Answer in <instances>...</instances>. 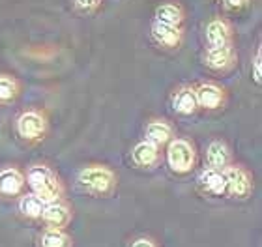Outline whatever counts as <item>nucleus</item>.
I'll return each mask as SVG.
<instances>
[{"mask_svg": "<svg viewBox=\"0 0 262 247\" xmlns=\"http://www.w3.org/2000/svg\"><path fill=\"white\" fill-rule=\"evenodd\" d=\"M167 163L176 174L189 172L195 165V150H193L191 143H187L184 139L170 141L169 148H167Z\"/></svg>", "mask_w": 262, "mask_h": 247, "instance_id": "7ed1b4c3", "label": "nucleus"}, {"mask_svg": "<svg viewBox=\"0 0 262 247\" xmlns=\"http://www.w3.org/2000/svg\"><path fill=\"white\" fill-rule=\"evenodd\" d=\"M45 127H47L45 118L36 110H28V113L19 116V120H17V133L27 141L41 139L45 133Z\"/></svg>", "mask_w": 262, "mask_h": 247, "instance_id": "39448f33", "label": "nucleus"}, {"mask_svg": "<svg viewBox=\"0 0 262 247\" xmlns=\"http://www.w3.org/2000/svg\"><path fill=\"white\" fill-rule=\"evenodd\" d=\"M77 4L84 8V10H92V8L98 6V0H77Z\"/></svg>", "mask_w": 262, "mask_h": 247, "instance_id": "b1692460", "label": "nucleus"}, {"mask_svg": "<svg viewBox=\"0 0 262 247\" xmlns=\"http://www.w3.org/2000/svg\"><path fill=\"white\" fill-rule=\"evenodd\" d=\"M156 17H158V23H165V25H174V27L182 21L180 10H178L176 6H170V4L158 8V11H156Z\"/></svg>", "mask_w": 262, "mask_h": 247, "instance_id": "6ab92c4d", "label": "nucleus"}, {"mask_svg": "<svg viewBox=\"0 0 262 247\" xmlns=\"http://www.w3.org/2000/svg\"><path fill=\"white\" fill-rule=\"evenodd\" d=\"M170 137H172V129L165 122H152L146 127V141L152 143L154 146H158V148L163 146V144L170 143Z\"/></svg>", "mask_w": 262, "mask_h": 247, "instance_id": "f8f14e48", "label": "nucleus"}, {"mask_svg": "<svg viewBox=\"0 0 262 247\" xmlns=\"http://www.w3.org/2000/svg\"><path fill=\"white\" fill-rule=\"evenodd\" d=\"M39 245L41 247H73L71 236L64 229H53L47 227L39 238Z\"/></svg>", "mask_w": 262, "mask_h": 247, "instance_id": "9b49d317", "label": "nucleus"}, {"mask_svg": "<svg viewBox=\"0 0 262 247\" xmlns=\"http://www.w3.org/2000/svg\"><path fill=\"white\" fill-rule=\"evenodd\" d=\"M232 62V53L227 45L223 47H210L206 55V64L213 70H225Z\"/></svg>", "mask_w": 262, "mask_h": 247, "instance_id": "2eb2a0df", "label": "nucleus"}, {"mask_svg": "<svg viewBox=\"0 0 262 247\" xmlns=\"http://www.w3.org/2000/svg\"><path fill=\"white\" fill-rule=\"evenodd\" d=\"M43 206L45 203L41 200L39 197H36V195H25V197L21 198V203H19V212H21L25 217H28V219H38V217H41V212H43Z\"/></svg>", "mask_w": 262, "mask_h": 247, "instance_id": "f3484780", "label": "nucleus"}, {"mask_svg": "<svg viewBox=\"0 0 262 247\" xmlns=\"http://www.w3.org/2000/svg\"><path fill=\"white\" fill-rule=\"evenodd\" d=\"M196 103L204 109H217L223 103V90L215 84H202L195 92Z\"/></svg>", "mask_w": 262, "mask_h": 247, "instance_id": "0eeeda50", "label": "nucleus"}, {"mask_svg": "<svg viewBox=\"0 0 262 247\" xmlns=\"http://www.w3.org/2000/svg\"><path fill=\"white\" fill-rule=\"evenodd\" d=\"M199 107L196 103V96L193 90L189 88H184L180 92L174 96V110L176 113H180V115H193Z\"/></svg>", "mask_w": 262, "mask_h": 247, "instance_id": "dca6fc26", "label": "nucleus"}, {"mask_svg": "<svg viewBox=\"0 0 262 247\" xmlns=\"http://www.w3.org/2000/svg\"><path fill=\"white\" fill-rule=\"evenodd\" d=\"M23 186H25V178L19 170L15 169H6L0 172V193L2 195H8V197H13L21 191Z\"/></svg>", "mask_w": 262, "mask_h": 247, "instance_id": "6e6552de", "label": "nucleus"}, {"mask_svg": "<svg viewBox=\"0 0 262 247\" xmlns=\"http://www.w3.org/2000/svg\"><path fill=\"white\" fill-rule=\"evenodd\" d=\"M79 184L94 195H109L116 186V178L107 167L92 165L79 172Z\"/></svg>", "mask_w": 262, "mask_h": 247, "instance_id": "f03ea898", "label": "nucleus"}, {"mask_svg": "<svg viewBox=\"0 0 262 247\" xmlns=\"http://www.w3.org/2000/svg\"><path fill=\"white\" fill-rule=\"evenodd\" d=\"M28 186L32 187V191L36 197H39L45 204L53 203V200H60L64 195L60 180L56 178V174L49 167L45 165H36L28 170L27 174Z\"/></svg>", "mask_w": 262, "mask_h": 247, "instance_id": "f257e3e1", "label": "nucleus"}, {"mask_svg": "<svg viewBox=\"0 0 262 247\" xmlns=\"http://www.w3.org/2000/svg\"><path fill=\"white\" fill-rule=\"evenodd\" d=\"M159 160V148L158 146H154L152 143H139L133 148V161L137 165H141V167H152L156 165Z\"/></svg>", "mask_w": 262, "mask_h": 247, "instance_id": "9d476101", "label": "nucleus"}, {"mask_svg": "<svg viewBox=\"0 0 262 247\" xmlns=\"http://www.w3.org/2000/svg\"><path fill=\"white\" fill-rule=\"evenodd\" d=\"M206 38L210 47H223L229 39V28L221 21H212L206 28Z\"/></svg>", "mask_w": 262, "mask_h": 247, "instance_id": "a211bd4d", "label": "nucleus"}, {"mask_svg": "<svg viewBox=\"0 0 262 247\" xmlns=\"http://www.w3.org/2000/svg\"><path fill=\"white\" fill-rule=\"evenodd\" d=\"M225 193H229L230 197L246 198L251 193V180L244 169L240 167H225Z\"/></svg>", "mask_w": 262, "mask_h": 247, "instance_id": "20e7f679", "label": "nucleus"}, {"mask_svg": "<svg viewBox=\"0 0 262 247\" xmlns=\"http://www.w3.org/2000/svg\"><path fill=\"white\" fill-rule=\"evenodd\" d=\"M131 247H158V243L154 242L152 238L142 236V238H137L135 242L131 243Z\"/></svg>", "mask_w": 262, "mask_h": 247, "instance_id": "412c9836", "label": "nucleus"}, {"mask_svg": "<svg viewBox=\"0 0 262 247\" xmlns=\"http://www.w3.org/2000/svg\"><path fill=\"white\" fill-rule=\"evenodd\" d=\"M152 32H154V38L158 39L161 45H167V47H174L180 41V30L174 25H165V23L156 21Z\"/></svg>", "mask_w": 262, "mask_h": 247, "instance_id": "ddd939ff", "label": "nucleus"}, {"mask_svg": "<svg viewBox=\"0 0 262 247\" xmlns=\"http://www.w3.org/2000/svg\"><path fill=\"white\" fill-rule=\"evenodd\" d=\"M253 77L255 81L260 82V51L257 53V58H255V66H253Z\"/></svg>", "mask_w": 262, "mask_h": 247, "instance_id": "4be33fe9", "label": "nucleus"}, {"mask_svg": "<svg viewBox=\"0 0 262 247\" xmlns=\"http://www.w3.org/2000/svg\"><path fill=\"white\" fill-rule=\"evenodd\" d=\"M225 4L229 6L230 10H240L247 4V0H225Z\"/></svg>", "mask_w": 262, "mask_h": 247, "instance_id": "5701e85b", "label": "nucleus"}, {"mask_svg": "<svg viewBox=\"0 0 262 247\" xmlns=\"http://www.w3.org/2000/svg\"><path fill=\"white\" fill-rule=\"evenodd\" d=\"M199 182H201V186L204 187L208 193H212V195H225L223 170H215V169L202 170L201 176H199Z\"/></svg>", "mask_w": 262, "mask_h": 247, "instance_id": "1a4fd4ad", "label": "nucleus"}, {"mask_svg": "<svg viewBox=\"0 0 262 247\" xmlns=\"http://www.w3.org/2000/svg\"><path fill=\"white\" fill-rule=\"evenodd\" d=\"M208 165L210 169L215 170H223L227 165H229V150L223 143L219 141H213L210 146H208Z\"/></svg>", "mask_w": 262, "mask_h": 247, "instance_id": "4468645a", "label": "nucleus"}, {"mask_svg": "<svg viewBox=\"0 0 262 247\" xmlns=\"http://www.w3.org/2000/svg\"><path fill=\"white\" fill-rule=\"evenodd\" d=\"M17 96V82L13 79L0 77V101H11Z\"/></svg>", "mask_w": 262, "mask_h": 247, "instance_id": "aec40b11", "label": "nucleus"}, {"mask_svg": "<svg viewBox=\"0 0 262 247\" xmlns=\"http://www.w3.org/2000/svg\"><path fill=\"white\" fill-rule=\"evenodd\" d=\"M41 219L49 227H53V229H64V227L70 225L71 210L64 203H60V200H53V203H47L43 206Z\"/></svg>", "mask_w": 262, "mask_h": 247, "instance_id": "423d86ee", "label": "nucleus"}]
</instances>
